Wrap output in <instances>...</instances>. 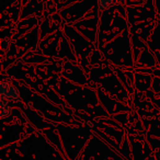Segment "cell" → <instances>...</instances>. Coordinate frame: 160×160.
<instances>
[{"mask_svg": "<svg viewBox=\"0 0 160 160\" xmlns=\"http://www.w3.org/2000/svg\"><path fill=\"white\" fill-rule=\"evenodd\" d=\"M0 96L1 101L6 102H16L20 100V93L18 89L10 81H2L0 83Z\"/></svg>", "mask_w": 160, "mask_h": 160, "instance_id": "obj_1", "label": "cell"}, {"mask_svg": "<svg viewBox=\"0 0 160 160\" xmlns=\"http://www.w3.org/2000/svg\"><path fill=\"white\" fill-rule=\"evenodd\" d=\"M10 113H11V110H10L9 107V102L1 101V103H0V115H1V118H7V116L10 115Z\"/></svg>", "mask_w": 160, "mask_h": 160, "instance_id": "obj_2", "label": "cell"}, {"mask_svg": "<svg viewBox=\"0 0 160 160\" xmlns=\"http://www.w3.org/2000/svg\"><path fill=\"white\" fill-rule=\"evenodd\" d=\"M114 0H98V7L100 10H105L113 5Z\"/></svg>", "mask_w": 160, "mask_h": 160, "instance_id": "obj_3", "label": "cell"}, {"mask_svg": "<svg viewBox=\"0 0 160 160\" xmlns=\"http://www.w3.org/2000/svg\"><path fill=\"white\" fill-rule=\"evenodd\" d=\"M120 1H125V0H120Z\"/></svg>", "mask_w": 160, "mask_h": 160, "instance_id": "obj_4", "label": "cell"}]
</instances>
